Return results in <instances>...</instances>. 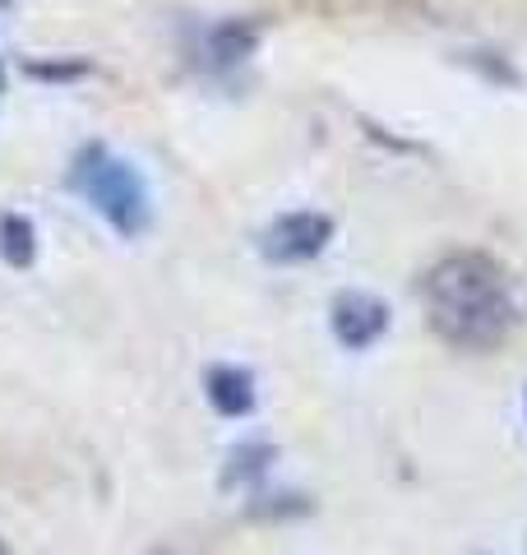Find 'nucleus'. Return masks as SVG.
Here are the masks:
<instances>
[{
  "instance_id": "0eeeda50",
  "label": "nucleus",
  "mask_w": 527,
  "mask_h": 555,
  "mask_svg": "<svg viewBox=\"0 0 527 555\" xmlns=\"http://www.w3.org/2000/svg\"><path fill=\"white\" fill-rule=\"evenodd\" d=\"M250 47H255V28H245V24H222V28L214 33V51H218L222 65L241 61Z\"/></svg>"
},
{
  "instance_id": "39448f33",
  "label": "nucleus",
  "mask_w": 527,
  "mask_h": 555,
  "mask_svg": "<svg viewBox=\"0 0 527 555\" xmlns=\"http://www.w3.org/2000/svg\"><path fill=\"white\" fill-rule=\"evenodd\" d=\"M204 385H208V403H214L222 416H245L255 408V379L241 366H214Z\"/></svg>"
},
{
  "instance_id": "7ed1b4c3",
  "label": "nucleus",
  "mask_w": 527,
  "mask_h": 555,
  "mask_svg": "<svg viewBox=\"0 0 527 555\" xmlns=\"http://www.w3.org/2000/svg\"><path fill=\"white\" fill-rule=\"evenodd\" d=\"M329 236H333V222L324 214H287L264 236V255L283 259V264H301V259H314L329 246Z\"/></svg>"
},
{
  "instance_id": "20e7f679",
  "label": "nucleus",
  "mask_w": 527,
  "mask_h": 555,
  "mask_svg": "<svg viewBox=\"0 0 527 555\" xmlns=\"http://www.w3.org/2000/svg\"><path fill=\"white\" fill-rule=\"evenodd\" d=\"M384 328H389V310H384V301L371 297V292H343V297L333 301V334H338V343L351 347V352L380 343Z\"/></svg>"
},
{
  "instance_id": "6e6552de",
  "label": "nucleus",
  "mask_w": 527,
  "mask_h": 555,
  "mask_svg": "<svg viewBox=\"0 0 527 555\" xmlns=\"http://www.w3.org/2000/svg\"><path fill=\"white\" fill-rule=\"evenodd\" d=\"M0 555H5V542H0Z\"/></svg>"
},
{
  "instance_id": "423d86ee",
  "label": "nucleus",
  "mask_w": 527,
  "mask_h": 555,
  "mask_svg": "<svg viewBox=\"0 0 527 555\" xmlns=\"http://www.w3.org/2000/svg\"><path fill=\"white\" fill-rule=\"evenodd\" d=\"M0 255H5V264H14V269L33 264V222L28 218H20V214L0 218Z\"/></svg>"
},
{
  "instance_id": "f03ea898",
  "label": "nucleus",
  "mask_w": 527,
  "mask_h": 555,
  "mask_svg": "<svg viewBox=\"0 0 527 555\" xmlns=\"http://www.w3.org/2000/svg\"><path fill=\"white\" fill-rule=\"evenodd\" d=\"M75 185H79V195L93 204L116 232H126V236L144 232V222H149L144 181L134 177V167L112 158L107 149H88L83 153L79 167H75Z\"/></svg>"
},
{
  "instance_id": "f257e3e1",
  "label": "nucleus",
  "mask_w": 527,
  "mask_h": 555,
  "mask_svg": "<svg viewBox=\"0 0 527 555\" xmlns=\"http://www.w3.org/2000/svg\"><path fill=\"white\" fill-rule=\"evenodd\" d=\"M426 315L453 347H496L514 320L504 269L490 255H445L426 273Z\"/></svg>"
}]
</instances>
